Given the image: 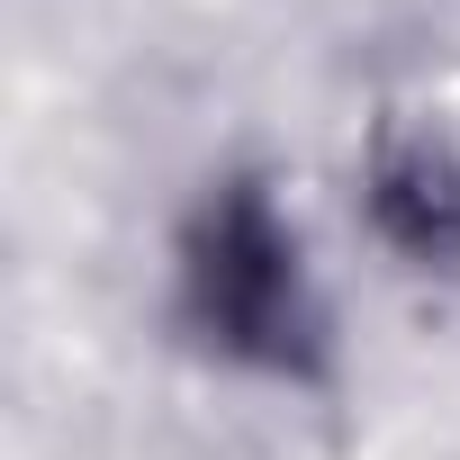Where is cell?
<instances>
[{
	"label": "cell",
	"instance_id": "6da1fadb",
	"mask_svg": "<svg viewBox=\"0 0 460 460\" xmlns=\"http://www.w3.org/2000/svg\"><path fill=\"white\" fill-rule=\"evenodd\" d=\"M190 307L199 325L226 343V352H244V361H307V289H298V253L280 235V217L262 208V190H235V199H217L208 226H199V244H190Z\"/></svg>",
	"mask_w": 460,
	"mask_h": 460
},
{
	"label": "cell",
	"instance_id": "7a4b0ae2",
	"mask_svg": "<svg viewBox=\"0 0 460 460\" xmlns=\"http://www.w3.org/2000/svg\"><path fill=\"white\" fill-rule=\"evenodd\" d=\"M370 208H379V226H388L406 253H424V262L460 253V172L442 154H388Z\"/></svg>",
	"mask_w": 460,
	"mask_h": 460
}]
</instances>
